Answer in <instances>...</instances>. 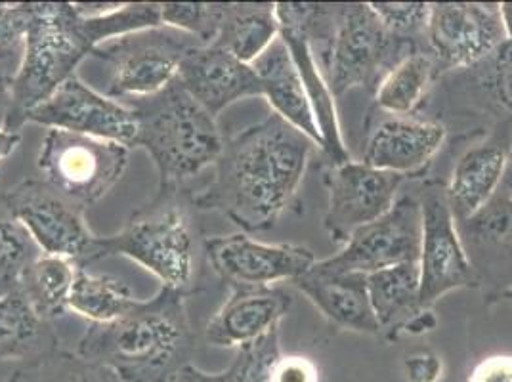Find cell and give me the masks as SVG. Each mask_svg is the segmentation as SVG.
<instances>
[{"label":"cell","instance_id":"obj_47","mask_svg":"<svg viewBox=\"0 0 512 382\" xmlns=\"http://www.w3.org/2000/svg\"><path fill=\"white\" fill-rule=\"evenodd\" d=\"M501 188L507 191L512 197V142H511V153H509V165H507V172H505V178H503V184Z\"/></svg>","mask_w":512,"mask_h":382},{"label":"cell","instance_id":"obj_1","mask_svg":"<svg viewBox=\"0 0 512 382\" xmlns=\"http://www.w3.org/2000/svg\"><path fill=\"white\" fill-rule=\"evenodd\" d=\"M316 144L270 113L224 140L211 182L192 193L197 211L226 216L245 232H266L289 209Z\"/></svg>","mask_w":512,"mask_h":382},{"label":"cell","instance_id":"obj_12","mask_svg":"<svg viewBox=\"0 0 512 382\" xmlns=\"http://www.w3.org/2000/svg\"><path fill=\"white\" fill-rule=\"evenodd\" d=\"M419 201L423 209L419 255L421 306L427 310L451 291L480 287V281L449 209L446 188L442 184H427Z\"/></svg>","mask_w":512,"mask_h":382},{"label":"cell","instance_id":"obj_20","mask_svg":"<svg viewBox=\"0 0 512 382\" xmlns=\"http://www.w3.org/2000/svg\"><path fill=\"white\" fill-rule=\"evenodd\" d=\"M512 128H495L490 136L467 149L455 163L446 186L455 222L480 213L499 191L511 153Z\"/></svg>","mask_w":512,"mask_h":382},{"label":"cell","instance_id":"obj_6","mask_svg":"<svg viewBox=\"0 0 512 382\" xmlns=\"http://www.w3.org/2000/svg\"><path fill=\"white\" fill-rule=\"evenodd\" d=\"M83 18L69 2H33L22 65L12 81V113L8 128L20 130L29 111L46 102L77 67L92 56Z\"/></svg>","mask_w":512,"mask_h":382},{"label":"cell","instance_id":"obj_37","mask_svg":"<svg viewBox=\"0 0 512 382\" xmlns=\"http://www.w3.org/2000/svg\"><path fill=\"white\" fill-rule=\"evenodd\" d=\"M39 382H127L115 371L58 348L39 363Z\"/></svg>","mask_w":512,"mask_h":382},{"label":"cell","instance_id":"obj_41","mask_svg":"<svg viewBox=\"0 0 512 382\" xmlns=\"http://www.w3.org/2000/svg\"><path fill=\"white\" fill-rule=\"evenodd\" d=\"M39 363H0V382H39Z\"/></svg>","mask_w":512,"mask_h":382},{"label":"cell","instance_id":"obj_22","mask_svg":"<svg viewBox=\"0 0 512 382\" xmlns=\"http://www.w3.org/2000/svg\"><path fill=\"white\" fill-rule=\"evenodd\" d=\"M276 16H278L279 22V37L283 39V43L287 44V48L295 60L302 85L308 94L310 106H312L316 123L320 128L321 155H323L325 163L329 165V169L344 165L352 159H350V153L342 140L337 107L333 100L335 96L331 94L329 86L325 83V77L314 58V52L310 48V43L302 31V27L291 16H287L283 10H279L278 4H276Z\"/></svg>","mask_w":512,"mask_h":382},{"label":"cell","instance_id":"obj_2","mask_svg":"<svg viewBox=\"0 0 512 382\" xmlns=\"http://www.w3.org/2000/svg\"><path fill=\"white\" fill-rule=\"evenodd\" d=\"M193 352L186 295L165 287L113 323L88 325L75 348L81 358L106 365L127 382H172L192 363Z\"/></svg>","mask_w":512,"mask_h":382},{"label":"cell","instance_id":"obj_32","mask_svg":"<svg viewBox=\"0 0 512 382\" xmlns=\"http://www.w3.org/2000/svg\"><path fill=\"white\" fill-rule=\"evenodd\" d=\"M43 255L0 197V298L20 289L27 268Z\"/></svg>","mask_w":512,"mask_h":382},{"label":"cell","instance_id":"obj_28","mask_svg":"<svg viewBox=\"0 0 512 382\" xmlns=\"http://www.w3.org/2000/svg\"><path fill=\"white\" fill-rule=\"evenodd\" d=\"M440 67L427 50H417L394 65L375 90V104L394 117H409L425 104L440 79Z\"/></svg>","mask_w":512,"mask_h":382},{"label":"cell","instance_id":"obj_11","mask_svg":"<svg viewBox=\"0 0 512 382\" xmlns=\"http://www.w3.org/2000/svg\"><path fill=\"white\" fill-rule=\"evenodd\" d=\"M509 41L501 4L440 2L430 4L428 54L442 71H461L484 62Z\"/></svg>","mask_w":512,"mask_h":382},{"label":"cell","instance_id":"obj_48","mask_svg":"<svg viewBox=\"0 0 512 382\" xmlns=\"http://www.w3.org/2000/svg\"><path fill=\"white\" fill-rule=\"evenodd\" d=\"M499 300H509V302H511L512 304V283L511 285H509V287H507V289H505V293L501 295V298H499Z\"/></svg>","mask_w":512,"mask_h":382},{"label":"cell","instance_id":"obj_13","mask_svg":"<svg viewBox=\"0 0 512 382\" xmlns=\"http://www.w3.org/2000/svg\"><path fill=\"white\" fill-rule=\"evenodd\" d=\"M203 256L205 266L230 287H272L297 279L318 262L304 245H268L245 234L205 237Z\"/></svg>","mask_w":512,"mask_h":382},{"label":"cell","instance_id":"obj_26","mask_svg":"<svg viewBox=\"0 0 512 382\" xmlns=\"http://www.w3.org/2000/svg\"><path fill=\"white\" fill-rule=\"evenodd\" d=\"M58 348L52 323L44 321L20 291L0 298V363L41 361Z\"/></svg>","mask_w":512,"mask_h":382},{"label":"cell","instance_id":"obj_40","mask_svg":"<svg viewBox=\"0 0 512 382\" xmlns=\"http://www.w3.org/2000/svg\"><path fill=\"white\" fill-rule=\"evenodd\" d=\"M469 382H512V356H491L480 361Z\"/></svg>","mask_w":512,"mask_h":382},{"label":"cell","instance_id":"obj_39","mask_svg":"<svg viewBox=\"0 0 512 382\" xmlns=\"http://www.w3.org/2000/svg\"><path fill=\"white\" fill-rule=\"evenodd\" d=\"M404 375L407 382H440L444 375V361L432 352L407 356L404 360Z\"/></svg>","mask_w":512,"mask_h":382},{"label":"cell","instance_id":"obj_21","mask_svg":"<svg viewBox=\"0 0 512 382\" xmlns=\"http://www.w3.org/2000/svg\"><path fill=\"white\" fill-rule=\"evenodd\" d=\"M293 287L335 327L362 335H381L367 293V276L329 272L316 262L306 274L293 279Z\"/></svg>","mask_w":512,"mask_h":382},{"label":"cell","instance_id":"obj_24","mask_svg":"<svg viewBox=\"0 0 512 382\" xmlns=\"http://www.w3.org/2000/svg\"><path fill=\"white\" fill-rule=\"evenodd\" d=\"M251 65L258 77L262 98H266L272 113L306 134L316 148L321 149L320 128L302 85L299 69L283 39L278 37Z\"/></svg>","mask_w":512,"mask_h":382},{"label":"cell","instance_id":"obj_23","mask_svg":"<svg viewBox=\"0 0 512 382\" xmlns=\"http://www.w3.org/2000/svg\"><path fill=\"white\" fill-rule=\"evenodd\" d=\"M449 100L476 109L493 119L495 128H512V41L501 44L484 62L469 69L444 73ZM493 128V130H495Z\"/></svg>","mask_w":512,"mask_h":382},{"label":"cell","instance_id":"obj_33","mask_svg":"<svg viewBox=\"0 0 512 382\" xmlns=\"http://www.w3.org/2000/svg\"><path fill=\"white\" fill-rule=\"evenodd\" d=\"M163 25L182 31L201 44H213L222 16L224 2H161Z\"/></svg>","mask_w":512,"mask_h":382},{"label":"cell","instance_id":"obj_15","mask_svg":"<svg viewBox=\"0 0 512 382\" xmlns=\"http://www.w3.org/2000/svg\"><path fill=\"white\" fill-rule=\"evenodd\" d=\"M404 176L348 161L325 172L329 193L323 228L331 241L344 245L350 235L392 209Z\"/></svg>","mask_w":512,"mask_h":382},{"label":"cell","instance_id":"obj_36","mask_svg":"<svg viewBox=\"0 0 512 382\" xmlns=\"http://www.w3.org/2000/svg\"><path fill=\"white\" fill-rule=\"evenodd\" d=\"M279 356L281 344L278 327L237 350L234 363L226 371L228 382H272V367Z\"/></svg>","mask_w":512,"mask_h":382},{"label":"cell","instance_id":"obj_42","mask_svg":"<svg viewBox=\"0 0 512 382\" xmlns=\"http://www.w3.org/2000/svg\"><path fill=\"white\" fill-rule=\"evenodd\" d=\"M172 382H228L226 371L224 373H207L199 367H195L193 363L184 365Z\"/></svg>","mask_w":512,"mask_h":382},{"label":"cell","instance_id":"obj_8","mask_svg":"<svg viewBox=\"0 0 512 382\" xmlns=\"http://www.w3.org/2000/svg\"><path fill=\"white\" fill-rule=\"evenodd\" d=\"M195 43L199 41L190 35L163 25L100 44L92 56L111 65L106 96L132 102L155 96L172 85L184 54Z\"/></svg>","mask_w":512,"mask_h":382},{"label":"cell","instance_id":"obj_3","mask_svg":"<svg viewBox=\"0 0 512 382\" xmlns=\"http://www.w3.org/2000/svg\"><path fill=\"white\" fill-rule=\"evenodd\" d=\"M299 23L335 98L377 90L388 71L419 48L386 31L371 4L278 2Z\"/></svg>","mask_w":512,"mask_h":382},{"label":"cell","instance_id":"obj_46","mask_svg":"<svg viewBox=\"0 0 512 382\" xmlns=\"http://www.w3.org/2000/svg\"><path fill=\"white\" fill-rule=\"evenodd\" d=\"M501 12H503V20H505V27H507V35L512 41V2H503Z\"/></svg>","mask_w":512,"mask_h":382},{"label":"cell","instance_id":"obj_7","mask_svg":"<svg viewBox=\"0 0 512 382\" xmlns=\"http://www.w3.org/2000/svg\"><path fill=\"white\" fill-rule=\"evenodd\" d=\"M130 148L65 130H48L37 165L44 180L79 207L104 199L121 180Z\"/></svg>","mask_w":512,"mask_h":382},{"label":"cell","instance_id":"obj_17","mask_svg":"<svg viewBox=\"0 0 512 382\" xmlns=\"http://www.w3.org/2000/svg\"><path fill=\"white\" fill-rule=\"evenodd\" d=\"M480 287L499 300L512 283V197L499 188L490 203L465 222H457Z\"/></svg>","mask_w":512,"mask_h":382},{"label":"cell","instance_id":"obj_4","mask_svg":"<svg viewBox=\"0 0 512 382\" xmlns=\"http://www.w3.org/2000/svg\"><path fill=\"white\" fill-rule=\"evenodd\" d=\"M192 191L159 190L130 216L123 230L96 237L90 262L125 256L157 277L165 289L190 295L199 283L205 237L195 220Z\"/></svg>","mask_w":512,"mask_h":382},{"label":"cell","instance_id":"obj_34","mask_svg":"<svg viewBox=\"0 0 512 382\" xmlns=\"http://www.w3.org/2000/svg\"><path fill=\"white\" fill-rule=\"evenodd\" d=\"M33 20V2H0V75L14 81Z\"/></svg>","mask_w":512,"mask_h":382},{"label":"cell","instance_id":"obj_14","mask_svg":"<svg viewBox=\"0 0 512 382\" xmlns=\"http://www.w3.org/2000/svg\"><path fill=\"white\" fill-rule=\"evenodd\" d=\"M25 123L65 130L132 148L136 119L130 107L100 94L73 75L46 102L27 113Z\"/></svg>","mask_w":512,"mask_h":382},{"label":"cell","instance_id":"obj_5","mask_svg":"<svg viewBox=\"0 0 512 382\" xmlns=\"http://www.w3.org/2000/svg\"><path fill=\"white\" fill-rule=\"evenodd\" d=\"M128 107L136 119L132 148L148 151L159 172V190H186L192 178L216 163L226 138L216 117L178 81Z\"/></svg>","mask_w":512,"mask_h":382},{"label":"cell","instance_id":"obj_9","mask_svg":"<svg viewBox=\"0 0 512 382\" xmlns=\"http://www.w3.org/2000/svg\"><path fill=\"white\" fill-rule=\"evenodd\" d=\"M0 197L8 213L33 237L43 255L64 256L79 266H88L98 235L90 232L83 207L44 178L23 180Z\"/></svg>","mask_w":512,"mask_h":382},{"label":"cell","instance_id":"obj_10","mask_svg":"<svg viewBox=\"0 0 512 382\" xmlns=\"http://www.w3.org/2000/svg\"><path fill=\"white\" fill-rule=\"evenodd\" d=\"M421 239V201L413 195H402L388 213L350 235L339 255L318 260V266L339 274L369 276L398 264L419 262Z\"/></svg>","mask_w":512,"mask_h":382},{"label":"cell","instance_id":"obj_45","mask_svg":"<svg viewBox=\"0 0 512 382\" xmlns=\"http://www.w3.org/2000/svg\"><path fill=\"white\" fill-rule=\"evenodd\" d=\"M12 113V83L0 75V127L8 128Z\"/></svg>","mask_w":512,"mask_h":382},{"label":"cell","instance_id":"obj_29","mask_svg":"<svg viewBox=\"0 0 512 382\" xmlns=\"http://www.w3.org/2000/svg\"><path fill=\"white\" fill-rule=\"evenodd\" d=\"M79 264L64 256L41 255L25 272L20 293L48 323L67 316Z\"/></svg>","mask_w":512,"mask_h":382},{"label":"cell","instance_id":"obj_44","mask_svg":"<svg viewBox=\"0 0 512 382\" xmlns=\"http://www.w3.org/2000/svg\"><path fill=\"white\" fill-rule=\"evenodd\" d=\"M436 323H438V319L432 314V310L427 308V310H421L415 318L407 323L404 333H409V335H425V333L432 331L436 327Z\"/></svg>","mask_w":512,"mask_h":382},{"label":"cell","instance_id":"obj_27","mask_svg":"<svg viewBox=\"0 0 512 382\" xmlns=\"http://www.w3.org/2000/svg\"><path fill=\"white\" fill-rule=\"evenodd\" d=\"M279 37L276 4L272 2H224V16L214 39L239 62L253 64Z\"/></svg>","mask_w":512,"mask_h":382},{"label":"cell","instance_id":"obj_25","mask_svg":"<svg viewBox=\"0 0 512 382\" xmlns=\"http://www.w3.org/2000/svg\"><path fill=\"white\" fill-rule=\"evenodd\" d=\"M371 308L384 339L396 340L421 310L419 262H406L367 276Z\"/></svg>","mask_w":512,"mask_h":382},{"label":"cell","instance_id":"obj_16","mask_svg":"<svg viewBox=\"0 0 512 382\" xmlns=\"http://www.w3.org/2000/svg\"><path fill=\"white\" fill-rule=\"evenodd\" d=\"M176 81L213 117L243 98H262L253 65L239 62L216 44L190 46L180 62Z\"/></svg>","mask_w":512,"mask_h":382},{"label":"cell","instance_id":"obj_35","mask_svg":"<svg viewBox=\"0 0 512 382\" xmlns=\"http://www.w3.org/2000/svg\"><path fill=\"white\" fill-rule=\"evenodd\" d=\"M369 4L390 35L417 46L419 50H427L430 4H423V2H369Z\"/></svg>","mask_w":512,"mask_h":382},{"label":"cell","instance_id":"obj_31","mask_svg":"<svg viewBox=\"0 0 512 382\" xmlns=\"http://www.w3.org/2000/svg\"><path fill=\"white\" fill-rule=\"evenodd\" d=\"M83 18L86 39L96 48L100 44L123 39L134 33L163 27L161 2H128L113 4L104 14Z\"/></svg>","mask_w":512,"mask_h":382},{"label":"cell","instance_id":"obj_18","mask_svg":"<svg viewBox=\"0 0 512 382\" xmlns=\"http://www.w3.org/2000/svg\"><path fill=\"white\" fill-rule=\"evenodd\" d=\"M293 306L281 287H232V295L203 329V339L216 348H241L278 329Z\"/></svg>","mask_w":512,"mask_h":382},{"label":"cell","instance_id":"obj_30","mask_svg":"<svg viewBox=\"0 0 512 382\" xmlns=\"http://www.w3.org/2000/svg\"><path fill=\"white\" fill-rule=\"evenodd\" d=\"M136 302L138 298L123 279L79 266L69 310L86 319L88 325H106L123 318Z\"/></svg>","mask_w":512,"mask_h":382},{"label":"cell","instance_id":"obj_43","mask_svg":"<svg viewBox=\"0 0 512 382\" xmlns=\"http://www.w3.org/2000/svg\"><path fill=\"white\" fill-rule=\"evenodd\" d=\"M22 142V132L12 130V128L0 127V170L4 163L14 155Z\"/></svg>","mask_w":512,"mask_h":382},{"label":"cell","instance_id":"obj_38","mask_svg":"<svg viewBox=\"0 0 512 382\" xmlns=\"http://www.w3.org/2000/svg\"><path fill=\"white\" fill-rule=\"evenodd\" d=\"M272 382H320L318 365L304 356H279L272 367Z\"/></svg>","mask_w":512,"mask_h":382},{"label":"cell","instance_id":"obj_19","mask_svg":"<svg viewBox=\"0 0 512 382\" xmlns=\"http://www.w3.org/2000/svg\"><path fill=\"white\" fill-rule=\"evenodd\" d=\"M446 136V125L434 119L392 117L369 136L362 163L404 178L415 176L427 170L444 146Z\"/></svg>","mask_w":512,"mask_h":382}]
</instances>
